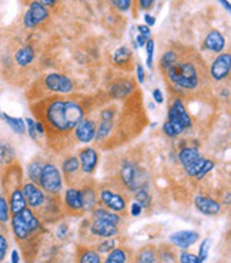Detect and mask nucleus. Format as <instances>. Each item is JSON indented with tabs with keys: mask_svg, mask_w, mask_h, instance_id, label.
Masks as SVG:
<instances>
[{
	"mask_svg": "<svg viewBox=\"0 0 231 263\" xmlns=\"http://www.w3.org/2000/svg\"><path fill=\"white\" fill-rule=\"evenodd\" d=\"M130 59H131V50L126 46L119 47L113 55V60L116 65H126L127 62H130Z\"/></svg>",
	"mask_w": 231,
	"mask_h": 263,
	"instance_id": "nucleus-27",
	"label": "nucleus"
},
{
	"mask_svg": "<svg viewBox=\"0 0 231 263\" xmlns=\"http://www.w3.org/2000/svg\"><path fill=\"white\" fill-rule=\"evenodd\" d=\"M231 69V55L230 53H220L218 56L214 59L211 63L210 73L214 80H222L230 75Z\"/></svg>",
	"mask_w": 231,
	"mask_h": 263,
	"instance_id": "nucleus-9",
	"label": "nucleus"
},
{
	"mask_svg": "<svg viewBox=\"0 0 231 263\" xmlns=\"http://www.w3.org/2000/svg\"><path fill=\"white\" fill-rule=\"evenodd\" d=\"M144 46H146V52H147V66L151 69L153 67V53H154V40L148 39Z\"/></svg>",
	"mask_w": 231,
	"mask_h": 263,
	"instance_id": "nucleus-39",
	"label": "nucleus"
},
{
	"mask_svg": "<svg viewBox=\"0 0 231 263\" xmlns=\"http://www.w3.org/2000/svg\"><path fill=\"white\" fill-rule=\"evenodd\" d=\"M114 244H116L114 240H106V242L99 244L97 250H99V253H106V252H109V250H111L114 247Z\"/></svg>",
	"mask_w": 231,
	"mask_h": 263,
	"instance_id": "nucleus-45",
	"label": "nucleus"
},
{
	"mask_svg": "<svg viewBox=\"0 0 231 263\" xmlns=\"http://www.w3.org/2000/svg\"><path fill=\"white\" fill-rule=\"evenodd\" d=\"M218 2H220V3H221L222 5V8H225V10H227V12H230V2H228V0H218Z\"/></svg>",
	"mask_w": 231,
	"mask_h": 263,
	"instance_id": "nucleus-55",
	"label": "nucleus"
},
{
	"mask_svg": "<svg viewBox=\"0 0 231 263\" xmlns=\"http://www.w3.org/2000/svg\"><path fill=\"white\" fill-rule=\"evenodd\" d=\"M133 89H134V85L130 80H120V82H117V83L111 86L110 94L111 97H114V99H121V97L129 96L133 92Z\"/></svg>",
	"mask_w": 231,
	"mask_h": 263,
	"instance_id": "nucleus-19",
	"label": "nucleus"
},
{
	"mask_svg": "<svg viewBox=\"0 0 231 263\" xmlns=\"http://www.w3.org/2000/svg\"><path fill=\"white\" fill-rule=\"evenodd\" d=\"M12 263H19L18 250H13V252H12Z\"/></svg>",
	"mask_w": 231,
	"mask_h": 263,
	"instance_id": "nucleus-56",
	"label": "nucleus"
},
{
	"mask_svg": "<svg viewBox=\"0 0 231 263\" xmlns=\"http://www.w3.org/2000/svg\"><path fill=\"white\" fill-rule=\"evenodd\" d=\"M94 217L96 219H100V220H104V222H109L111 225H119L120 223V216L113 213L110 210H106V209H97L94 212Z\"/></svg>",
	"mask_w": 231,
	"mask_h": 263,
	"instance_id": "nucleus-26",
	"label": "nucleus"
},
{
	"mask_svg": "<svg viewBox=\"0 0 231 263\" xmlns=\"http://www.w3.org/2000/svg\"><path fill=\"white\" fill-rule=\"evenodd\" d=\"M12 227L15 235L18 236L19 239H26L30 235V229L26 225V222L23 220V217L20 216V213H16L13 219H12Z\"/></svg>",
	"mask_w": 231,
	"mask_h": 263,
	"instance_id": "nucleus-21",
	"label": "nucleus"
},
{
	"mask_svg": "<svg viewBox=\"0 0 231 263\" xmlns=\"http://www.w3.org/2000/svg\"><path fill=\"white\" fill-rule=\"evenodd\" d=\"M120 176L123 183L129 188L131 192H137L140 189H144V183L147 182V178L143 170H140L134 163L131 162H123L120 169Z\"/></svg>",
	"mask_w": 231,
	"mask_h": 263,
	"instance_id": "nucleus-3",
	"label": "nucleus"
},
{
	"mask_svg": "<svg viewBox=\"0 0 231 263\" xmlns=\"http://www.w3.org/2000/svg\"><path fill=\"white\" fill-rule=\"evenodd\" d=\"M39 183L42 189H45L49 193H59L62 190L63 186V182H62V175L57 169V166H55L53 163H46L43 165V169L40 173V178H39Z\"/></svg>",
	"mask_w": 231,
	"mask_h": 263,
	"instance_id": "nucleus-5",
	"label": "nucleus"
},
{
	"mask_svg": "<svg viewBox=\"0 0 231 263\" xmlns=\"http://www.w3.org/2000/svg\"><path fill=\"white\" fill-rule=\"evenodd\" d=\"M83 114V107L73 100H55L46 107V120L57 132L73 130Z\"/></svg>",
	"mask_w": 231,
	"mask_h": 263,
	"instance_id": "nucleus-1",
	"label": "nucleus"
},
{
	"mask_svg": "<svg viewBox=\"0 0 231 263\" xmlns=\"http://www.w3.org/2000/svg\"><path fill=\"white\" fill-rule=\"evenodd\" d=\"M204 47L213 53H221L225 47V39L218 30H211L204 39Z\"/></svg>",
	"mask_w": 231,
	"mask_h": 263,
	"instance_id": "nucleus-15",
	"label": "nucleus"
},
{
	"mask_svg": "<svg viewBox=\"0 0 231 263\" xmlns=\"http://www.w3.org/2000/svg\"><path fill=\"white\" fill-rule=\"evenodd\" d=\"M79 169H80V163H79V159L76 156H70L63 162V172L67 175L76 173Z\"/></svg>",
	"mask_w": 231,
	"mask_h": 263,
	"instance_id": "nucleus-31",
	"label": "nucleus"
},
{
	"mask_svg": "<svg viewBox=\"0 0 231 263\" xmlns=\"http://www.w3.org/2000/svg\"><path fill=\"white\" fill-rule=\"evenodd\" d=\"M153 99H154V102L158 104H161L164 102V96H163V92L160 90V89H154V92H153Z\"/></svg>",
	"mask_w": 231,
	"mask_h": 263,
	"instance_id": "nucleus-48",
	"label": "nucleus"
},
{
	"mask_svg": "<svg viewBox=\"0 0 231 263\" xmlns=\"http://www.w3.org/2000/svg\"><path fill=\"white\" fill-rule=\"evenodd\" d=\"M15 159V149L9 142H0V165H9Z\"/></svg>",
	"mask_w": 231,
	"mask_h": 263,
	"instance_id": "nucleus-24",
	"label": "nucleus"
},
{
	"mask_svg": "<svg viewBox=\"0 0 231 263\" xmlns=\"http://www.w3.org/2000/svg\"><path fill=\"white\" fill-rule=\"evenodd\" d=\"M80 263H102V260H100L97 252H94V250H87V252H84V253L82 254Z\"/></svg>",
	"mask_w": 231,
	"mask_h": 263,
	"instance_id": "nucleus-37",
	"label": "nucleus"
},
{
	"mask_svg": "<svg viewBox=\"0 0 231 263\" xmlns=\"http://www.w3.org/2000/svg\"><path fill=\"white\" fill-rule=\"evenodd\" d=\"M137 32L141 33V35H144V36L148 39L151 36V30H150V28H148L147 25H140V26H137Z\"/></svg>",
	"mask_w": 231,
	"mask_h": 263,
	"instance_id": "nucleus-49",
	"label": "nucleus"
},
{
	"mask_svg": "<svg viewBox=\"0 0 231 263\" xmlns=\"http://www.w3.org/2000/svg\"><path fill=\"white\" fill-rule=\"evenodd\" d=\"M45 86L55 93H70L74 89L72 79L60 73H49L45 79Z\"/></svg>",
	"mask_w": 231,
	"mask_h": 263,
	"instance_id": "nucleus-6",
	"label": "nucleus"
},
{
	"mask_svg": "<svg viewBox=\"0 0 231 263\" xmlns=\"http://www.w3.org/2000/svg\"><path fill=\"white\" fill-rule=\"evenodd\" d=\"M36 133L37 135H43V133H45V126L40 122L36 123Z\"/></svg>",
	"mask_w": 231,
	"mask_h": 263,
	"instance_id": "nucleus-54",
	"label": "nucleus"
},
{
	"mask_svg": "<svg viewBox=\"0 0 231 263\" xmlns=\"http://www.w3.org/2000/svg\"><path fill=\"white\" fill-rule=\"evenodd\" d=\"M90 229H92L93 235L100 236V237H113L117 235V226L100 220V219H96Z\"/></svg>",
	"mask_w": 231,
	"mask_h": 263,
	"instance_id": "nucleus-17",
	"label": "nucleus"
},
{
	"mask_svg": "<svg viewBox=\"0 0 231 263\" xmlns=\"http://www.w3.org/2000/svg\"><path fill=\"white\" fill-rule=\"evenodd\" d=\"M214 169V162L213 160H207L205 159V162H204V165H203V168H201V170H200V173H198V176H197V179L198 180H201V179L210 172V170H213Z\"/></svg>",
	"mask_w": 231,
	"mask_h": 263,
	"instance_id": "nucleus-42",
	"label": "nucleus"
},
{
	"mask_svg": "<svg viewBox=\"0 0 231 263\" xmlns=\"http://www.w3.org/2000/svg\"><path fill=\"white\" fill-rule=\"evenodd\" d=\"M110 3L120 12H127L131 8V0H110Z\"/></svg>",
	"mask_w": 231,
	"mask_h": 263,
	"instance_id": "nucleus-41",
	"label": "nucleus"
},
{
	"mask_svg": "<svg viewBox=\"0 0 231 263\" xmlns=\"http://www.w3.org/2000/svg\"><path fill=\"white\" fill-rule=\"evenodd\" d=\"M19 213H20V216L23 217V220L26 222V225L29 226L30 232L36 230L37 227H39V220H37L36 216L30 212V209H23V210L19 212Z\"/></svg>",
	"mask_w": 231,
	"mask_h": 263,
	"instance_id": "nucleus-29",
	"label": "nucleus"
},
{
	"mask_svg": "<svg viewBox=\"0 0 231 263\" xmlns=\"http://www.w3.org/2000/svg\"><path fill=\"white\" fill-rule=\"evenodd\" d=\"M166 73L170 82L181 89H195L200 83L198 72L191 62L177 60L170 69H167Z\"/></svg>",
	"mask_w": 231,
	"mask_h": 263,
	"instance_id": "nucleus-2",
	"label": "nucleus"
},
{
	"mask_svg": "<svg viewBox=\"0 0 231 263\" xmlns=\"http://www.w3.org/2000/svg\"><path fill=\"white\" fill-rule=\"evenodd\" d=\"M141 212H143V207L140 206L137 202H133L131 206H130V213H131V216H140Z\"/></svg>",
	"mask_w": 231,
	"mask_h": 263,
	"instance_id": "nucleus-47",
	"label": "nucleus"
},
{
	"mask_svg": "<svg viewBox=\"0 0 231 263\" xmlns=\"http://www.w3.org/2000/svg\"><path fill=\"white\" fill-rule=\"evenodd\" d=\"M177 60H178V55H177L176 52L174 50H168L160 59V66H161V69L167 70V69H170L171 66L174 65Z\"/></svg>",
	"mask_w": 231,
	"mask_h": 263,
	"instance_id": "nucleus-28",
	"label": "nucleus"
},
{
	"mask_svg": "<svg viewBox=\"0 0 231 263\" xmlns=\"http://www.w3.org/2000/svg\"><path fill=\"white\" fill-rule=\"evenodd\" d=\"M43 6H49V8H52V6H55L56 3H57V0H39Z\"/></svg>",
	"mask_w": 231,
	"mask_h": 263,
	"instance_id": "nucleus-53",
	"label": "nucleus"
},
{
	"mask_svg": "<svg viewBox=\"0 0 231 263\" xmlns=\"http://www.w3.org/2000/svg\"><path fill=\"white\" fill-rule=\"evenodd\" d=\"M42 169H43V163L42 162H32L29 165V178L32 179L33 182H39V178H40V173H42Z\"/></svg>",
	"mask_w": 231,
	"mask_h": 263,
	"instance_id": "nucleus-33",
	"label": "nucleus"
},
{
	"mask_svg": "<svg viewBox=\"0 0 231 263\" xmlns=\"http://www.w3.org/2000/svg\"><path fill=\"white\" fill-rule=\"evenodd\" d=\"M157 262V254L151 249H146L139 254L137 263H156Z\"/></svg>",
	"mask_w": 231,
	"mask_h": 263,
	"instance_id": "nucleus-35",
	"label": "nucleus"
},
{
	"mask_svg": "<svg viewBox=\"0 0 231 263\" xmlns=\"http://www.w3.org/2000/svg\"><path fill=\"white\" fill-rule=\"evenodd\" d=\"M111 126H113V110L106 109L102 112V123L99 126V129H96V141H103L106 136L110 135Z\"/></svg>",
	"mask_w": 231,
	"mask_h": 263,
	"instance_id": "nucleus-18",
	"label": "nucleus"
},
{
	"mask_svg": "<svg viewBox=\"0 0 231 263\" xmlns=\"http://www.w3.org/2000/svg\"><path fill=\"white\" fill-rule=\"evenodd\" d=\"M49 18V12L46 6H43L40 2H33L30 5V8L25 15V26L28 29H33L39 26L40 23L46 22Z\"/></svg>",
	"mask_w": 231,
	"mask_h": 263,
	"instance_id": "nucleus-8",
	"label": "nucleus"
},
{
	"mask_svg": "<svg viewBox=\"0 0 231 263\" xmlns=\"http://www.w3.org/2000/svg\"><path fill=\"white\" fill-rule=\"evenodd\" d=\"M97 162H99V155L97 152L92 149V148H87L80 152V168L84 173H92L97 166Z\"/></svg>",
	"mask_w": 231,
	"mask_h": 263,
	"instance_id": "nucleus-16",
	"label": "nucleus"
},
{
	"mask_svg": "<svg viewBox=\"0 0 231 263\" xmlns=\"http://www.w3.org/2000/svg\"><path fill=\"white\" fill-rule=\"evenodd\" d=\"M136 202L139 203L141 207H148L151 203V197L148 195L146 189H140L136 192Z\"/></svg>",
	"mask_w": 231,
	"mask_h": 263,
	"instance_id": "nucleus-36",
	"label": "nucleus"
},
{
	"mask_svg": "<svg viewBox=\"0 0 231 263\" xmlns=\"http://www.w3.org/2000/svg\"><path fill=\"white\" fill-rule=\"evenodd\" d=\"M26 126H28V133L29 136L32 138V139H36L37 138V133H36V122L33 120V119H26Z\"/></svg>",
	"mask_w": 231,
	"mask_h": 263,
	"instance_id": "nucleus-44",
	"label": "nucleus"
},
{
	"mask_svg": "<svg viewBox=\"0 0 231 263\" xmlns=\"http://www.w3.org/2000/svg\"><path fill=\"white\" fill-rule=\"evenodd\" d=\"M0 116L5 119V122L9 124L13 132H16L19 135H22V133L26 132V123H25L23 119H20V117H12L9 114H6V113H2Z\"/></svg>",
	"mask_w": 231,
	"mask_h": 263,
	"instance_id": "nucleus-25",
	"label": "nucleus"
},
{
	"mask_svg": "<svg viewBox=\"0 0 231 263\" xmlns=\"http://www.w3.org/2000/svg\"><path fill=\"white\" fill-rule=\"evenodd\" d=\"M168 120L176 123L178 126H181L183 129H190L191 127V117L185 110L184 104L180 99H174V102L171 103L170 109H168Z\"/></svg>",
	"mask_w": 231,
	"mask_h": 263,
	"instance_id": "nucleus-7",
	"label": "nucleus"
},
{
	"mask_svg": "<svg viewBox=\"0 0 231 263\" xmlns=\"http://www.w3.org/2000/svg\"><path fill=\"white\" fill-rule=\"evenodd\" d=\"M137 79H139V83H144V80H146V73H144V69L141 65H137Z\"/></svg>",
	"mask_w": 231,
	"mask_h": 263,
	"instance_id": "nucleus-50",
	"label": "nucleus"
},
{
	"mask_svg": "<svg viewBox=\"0 0 231 263\" xmlns=\"http://www.w3.org/2000/svg\"><path fill=\"white\" fill-rule=\"evenodd\" d=\"M82 202H83V209H92L96 203V196L92 189H84L82 192Z\"/></svg>",
	"mask_w": 231,
	"mask_h": 263,
	"instance_id": "nucleus-34",
	"label": "nucleus"
},
{
	"mask_svg": "<svg viewBox=\"0 0 231 263\" xmlns=\"http://www.w3.org/2000/svg\"><path fill=\"white\" fill-rule=\"evenodd\" d=\"M26 203H29L32 207H39L45 203V193L43 190L36 186L35 183H26L22 190Z\"/></svg>",
	"mask_w": 231,
	"mask_h": 263,
	"instance_id": "nucleus-11",
	"label": "nucleus"
},
{
	"mask_svg": "<svg viewBox=\"0 0 231 263\" xmlns=\"http://www.w3.org/2000/svg\"><path fill=\"white\" fill-rule=\"evenodd\" d=\"M178 159L181 162L183 168L187 172L188 176H193V178H197L200 170L203 168L204 159L203 156L200 155V152L197 148H191V146H185L183 148L180 153H178Z\"/></svg>",
	"mask_w": 231,
	"mask_h": 263,
	"instance_id": "nucleus-4",
	"label": "nucleus"
},
{
	"mask_svg": "<svg viewBox=\"0 0 231 263\" xmlns=\"http://www.w3.org/2000/svg\"><path fill=\"white\" fill-rule=\"evenodd\" d=\"M198 233L193 232V230H181V232H176L170 236V242L174 243L181 249H187L191 244H194L198 240Z\"/></svg>",
	"mask_w": 231,
	"mask_h": 263,
	"instance_id": "nucleus-14",
	"label": "nucleus"
},
{
	"mask_svg": "<svg viewBox=\"0 0 231 263\" xmlns=\"http://www.w3.org/2000/svg\"><path fill=\"white\" fill-rule=\"evenodd\" d=\"M195 207L203 213V215H207V216H214V215H218L220 210H221V206L218 202H215L214 199L208 196H197L194 199Z\"/></svg>",
	"mask_w": 231,
	"mask_h": 263,
	"instance_id": "nucleus-12",
	"label": "nucleus"
},
{
	"mask_svg": "<svg viewBox=\"0 0 231 263\" xmlns=\"http://www.w3.org/2000/svg\"><path fill=\"white\" fill-rule=\"evenodd\" d=\"M210 244H211V239L210 237H207V239H204L203 243L200 246V250H198V259H200V262L203 263L205 259H207V256H208V250H210Z\"/></svg>",
	"mask_w": 231,
	"mask_h": 263,
	"instance_id": "nucleus-38",
	"label": "nucleus"
},
{
	"mask_svg": "<svg viewBox=\"0 0 231 263\" xmlns=\"http://www.w3.org/2000/svg\"><path fill=\"white\" fill-rule=\"evenodd\" d=\"M76 139L82 143H90L96 136V124L90 119H82L74 127Z\"/></svg>",
	"mask_w": 231,
	"mask_h": 263,
	"instance_id": "nucleus-10",
	"label": "nucleus"
},
{
	"mask_svg": "<svg viewBox=\"0 0 231 263\" xmlns=\"http://www.w3.org/2000/svg\"><path fill=\"white\" fill-rule=\"evenodd\" d=\"M180 262L181 263H201L200 262V259L194 256V254L191 253H187V252H183V253L180 254Z\"/></svg>",
	"mask_w": 231,
	"mask_h": 263,
	"instance_id": "nucleus-43",
	"label": "nucleus"
},
{
	"mask_svg": "<svg viewBox=\"0 0 231 263\" xmlns=\"http://www.w3.org/2000/svg\"><path fill=\"white\" fill-rule=\"evenodd\" d=\"M6 250H8V240L5 239V236L0 235V260H3Z\"/></svg>",
	"mask_w": 231,
	"mask_h": 263,
	"instance_id": "nucleus-46",
	"label": "nucleus"
},
{
	"mask_svg": "<svg viewBox=\"0 0 231 263\" xmlns=\"http://www.w3.org/2000/svg\"><path fill=\"white\" fill-rule=\"evenodd\" d=\"M144 20H146V23H147V26L150 28V26H154L156 25V19L151 16V15H148V13H146L144 15Z\"/></svg>",
	"mask_w": 231,
	"mask_h": 263,
	"instance_id": "nucleus-52",
	"label": "nucleus"
},
{
	"mask_svg": "<svg viewBox=\"0 0 231 263\" xmlns=\"http://www.w3.org/2000/svg\"><path fill=\"white\" fill-rule=\"evenodd\" d=\"M126 260H127V256L123 249H113L104 263H126Z\"/></svg>",
	"mask_w": 231,
	"mask_h": 263,
	"instance_id": "nucleus-32",
	"label": "nucleus"
},
{
	"mask_svg": "<svg viewBox=\"0 0 231 263\" xmlns=\"http://www.w3.org/2000/svg\"><path fill=\"white\" fill-rule=\"evenodd\" d=\"M15 59H16V63H18L19 66L30 65V63L33 62V59H35V50H33V47H22L18 53H16Z\"/></svg>",
	"mask_w": 231,
	"mask_h": 263,
	"instance_id": "nucleus-23",
	"label": "nucleus"
},
{
	"mask_svg": "<svg viewBox=\"0 0 231 263\" xmlns=\"http://www.w3.org/2000/svg\"><path fill=\"white\" fill-rule=\"evenodd\" d=\"M9 219V206L5 197L0 196V222H6Z\"/></svg>",
	"mask_w": 231,
	"mask_h": 263,
	"instance_id": "nucleus-40",
	"label": "nucleus"
},
{
	"mask_svg": "<svg viewBox=\"0 0 231 263\" xmlns=\"http://www.w3.org/2000/svg\"><path fill=\"white\" fill-rule=\"evenodd\" d=\"M23 209H26V200L22 193V190H15L12 193V199H10V210L13 215H16L19 212H22Z\"/></svg>",
	"mask_w": 231,
	"mask_h": 263,
	"instance_id": "nucleus-22",
	"label": "nucleus"
},
{
	"mask_svg": "<svg viewBox=\"0 0 231 263\" xmlns=\"http://www.w3.org/2000/svg\"><path fill=\"white\" fill-rule=\"evenodd\" d=\"M66 203L72 210H80L83 209V202H82V192L77 189L70 188L66 190Z\"/></svg>",
	"mask_w": 231,
	"mask_h": 263,
	"instance_id": "nucleus-20",
	"label": "nucleus"
},
{
	"mask_svg": "<svg viewBox=\"0 0 231 263\" xmlns=\"http://www.w3.org/2000/svg\"><path fill=\"white\" fill-rule=\"evenodd\" d=\"M100 199L102 202L109 207L110 210H114V212H123L126 209V200L124 197L117 195V193H113L111 190H107L104 189L100 193Z\"/></svg>",
	"mask_w": 231,
	"mask_h": 263,
	"instance_id": "nucleus-13",
	"label": "nucleus"
},
{
	"mask_svg": "<svg viewBox=\"0 0 231 263\" xmlns=\"http://www.w3.org/2000/svg\"><path fill=\"white\" fill-rule=\"evenodd\" d=\"M163 132H164V135L168 136V138H176V136H180V135L184 132V129H183L181 126L176 124V123L167 120V122L163 124Z\"/></svg>",
	"mask_w": 231,
	"mask_h": 263,
	"instance_id": "nucleus-30",
	"label": "nucleus"
},
{
	"mask_svg": "<svg viewBox=\"0 0 231 263\" xmlns=\"http://www.w3.org/2000/svg\"><path fill=\"white\" fill-rule=\"evenodd\" d=\"M153 3H154V0H139L140 9H143V10L150 9V8L153 6Z\"/></svg>",
	"mask_w": 231,
	"mask_h": 263,
	"instance_id": "nucleus-51",
	"label": "nucleus"
}]
</instances>
